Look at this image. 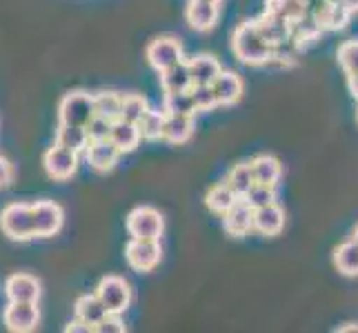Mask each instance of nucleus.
I'll return each mask as SVG.
<instances>
[{
	"label": "nucleus",
	"mask_w": 358,
	"mask_h": 333,
	"mask_svg": "<svg viewBox=\"0 0 358 333\" xmlns=\"http://www.w3.org/2000/svg\"><path fill=\"white\" fill-rule=\"evenodd\" d=\"M229 45H231V54L236 56L238 63L252 65V67L267 65L271 52H274V47L263 38L254 20L238 22V27L231 31Z\"/></svg>",
	"instance_id": "1"
},
{
	"label": "nucleus",
	"mask_w": 358,
	"mask_h": 333,
	"mask_svg": "<svg viewBox=\"0 0 358 333\" xmlns=\"http://www.w3.org/2000/svg\"><path fill=\"white\" fill-rule=\"evenodd\" d=\"M0 229L14 242H27L36 238L34 209L27 202H11L0 212Z\"/></svg>",
	"instance_id": "2"
},
{
	"label": "nucleus",
	"mask_w": 358,
	"mask_h": 333,
	"mask_svg": "<svg viewBox=\"0 0 358 333\" xmlns=\"http://www.w3.org/2000/svg\"><path fill=\"white\" fill-rule=\"evenodd\" d=\"M96 116L94 94L87 91H69L58 103V125L85 127Z\"/></svg>",
	"instance_id": "3"
},
{
	"label": "nucleus",
	"mask_w": 358,
	"mask_h": 333,
	"mask_svg": "<svg viewBox=\"0 0 358 333\" xmlns=\"http://www.w3.org/2000/svg\"><path fill=\"white\" fill-rule=\"evenodd\" d=\"M98 300L103 302L107 313H125L131 304V287L125 278L120 276H105L94 291Z\"/></svg>",
	"instance_id": "4"
},
{
	"label": "nucleus",
	"mask_w": 358,
	"mask_h": 333,
	"mask_svg": "<svg viewBox=\"0 0 358 333\" xmlns=\"http://www.w3.org/2000/svg\"><path fill=\"white\" fill-rule=\"evenodd\" d=\"M125 227L131 238L160 240V236H163V231H165V220L154 207H136L134 212H129Z\"/></svg>",
	"instance_id": "5"
},
{
	"label": "nucleus",
	"mask_w": 358,
	"mask_h": 333,
	"mask_svg": "<svg viewBox=\"0 0 358 333\" xmlns=\"http://www.w3.org/2000/svg\"><path fill=\"white\" fill-rule=\"evenodd\" d=\"M78 156L80 154L54 142V147H49L43 156V165H45L47 176L52 180H58V182L69 180L78 171V160H80Z\"/></svg>",
	"instance_id": "6"
},
{
	"label": "nucleus",
	"mask_w": 358,
	"mask_h": 333,
	"mask_svg": "<svg viewBox=\"0 0 358 333\" xmlns=\"http://www.w3.org/2000/svg\"><path fill=\"white\" fill-rule=\"evenodd\" d=\"M125 258L131 269L147 274L158 267L163 249H160V240H147V238H131L125 246Z\"/></svg>",
	"instance_id": "7"
},
{
	"label": "nucleus",
	"mask_w": 358,
	"mask_h": 333,
	"mask_svg": "<svg viewBox=\"0 0 358 333\" xmlns=\"http://www.w3.org/2000/svg\"><path fill=\"white\" fill-rule=\"evenodd\" d=\"M34 209V231L36 238H52L63 229L65 212L63 207L54 200H36L31 205Z\"/></svg>",
	"instance_id": "8"
},
{
	"label": "nucleus",
	"mask_w": 358,
	"mask_h": 333,
	"mask_svg": "<svg viewBox=\"0 0 358 333\" xmlns=\"http://www.w3.org/2000/svg\"><path fill=\"white\" fill-rule=\"evenodd\" d=\"M145 58L154 71H163L185 58L182 45L178 38H174V36H160V38H154L150 45H147Z\"/></svg>",
	"instance_id": "9"
},
{
	"label": "nucleus",
	"mask_w": 358,
	"mask_h": 333,
	"mask_svg": "<svg viewBox=\"0 0 358 333\" xmlns=\"http://www.w3.org/2000/svg\"><path fill=\"white\" fill-rule=\"evenodd\" d=\"M3 323L11 333H29L38 327V302H9L3 313Z\"/></svg>",
	"instance_id": "10"
},
{
	"label": "nucleus",
	"mask_w": 358,
	"mask_h": 333,
	"mask_svg": "<svg viewBox=\"0 0 358 333\" xmlns=\"http://www.w3.org/2000/svg\"><path fill=\"white\" fill-rule=\"evenodd\" d=\"M41 293V280L29 274H14L5 282V295L9 302H38Z\"/></svg>",
	"instance_id": "11"
},
{
	"label": "nucleus",
	"mask_w": 358,
	"mask_h": 333,
	"mask_svg": "<svg viewBox=\"0 0 358 333\" xmlns=\"http://www.w3.org/2000/svg\"><path fill=\"white\" fill-rule=\"evenodd\" d=\"M212 89H214L218 107H231L243 98L245 84H243V78L238 76L236 71H225L223 69L216 76V80L212 82Z\"/></svg>",
	"instance_id": "12"
},
{
	"label": "nucleus",
	"mask_w": 358,
	"mask_h": 333,
	"mask_svg": "<svg viewBox=\"0 0 358 333\" xmlns=\"http://www.w3.org/2000/svg\"><path fill=\"white\" fill-rule=\"evenodd\" d=\"M85 158H87V163L94 171L98 174H107V171H112L116 165H118V158L122 156L112 140H94L87 145V149L83 151Z\"/></svg>",
	"instance_id": "13"
},
{
	"label": "nucleus",
	"mask_w": 358,
	"mask_h": 333,
	"mask_svg": "<svg viewBox=\"0 0 358 333\" xmlns=\"http://www.w3.org/2000/svg\"><path fill=\"white\" fill-rule=\"evenodd\" d=\"M223 227L229 236L243 238L250 231H254V209L247 205L243 198H238L231 205L227 214H223Z\"/></svg>",
	"instance_id": "14"
},
{
	"label": "nucleus",
	"mask_w": 358,
	"mask_h": 333,
	"mask_svg": "<svg viewBox=\"0 0 358 333\" xmlns=\"http://www.w3.org/2000/svg\"><path fill=\"white\" fill-rule=\"evenodd\" d=\"M254 22H256L258 31H261V36L271 47H276V45H280V43H285V40L292 38V22L285 20L282 16H278V14L263 11V14L258 16Z\"/></svg>",
	"instance_id": "15"
},
{
	"label": "nucleus",
	"mask_w": 358,
	"mask_h": 333,
	"mask_svg": "<svg viewBox=\"0 0 358 333\" xmlns=\"http://www.w3.org/2000/svg\"><path fill=\"white\" fill-rule=\"evenodd\" d=\"M285 227V212L278 202L254 209V231L263 236H278Z\"/></svg>",
	"instance_id": "16"
},
{
	"label": "nucleus",
	"mask_w": 358,
	"mask_h": 333,
	"mask_svg": "<svg viewBox=\"0 0 358 333\" xmlns=\"http://www.w3.org/2000/svg\"><path fill=\"white\" fill-rule=\"evenodd\" d=\"M185 18L194 31H209L214 29L218 20V5L207 3V0H189L187 9H185Z\"/></svg>",
	"instance_id": "17"
},
{
	"label": "nucleus",
	"mask_w": 358,
	"mask_h": 333,
	"mask_svg": "<svg viewBox=\"0 0 358 333\" xmlns=\"http://www.w3.org/2000/svg\"><path fill=\"white\" fill-rule=\"evenodd\" d=\"M158 80H160V89L165 94H174V91H189L192 87V76H189V67L187 60H178L176 65H171L163 71H158Z\"/></svg>",
	"instance_id": "18"
},
{
	"label": "nucleus",
	"mask_w": 358,
	"mask_h": 333,
	"mask_svg": "<svg viewBox=\"0 0 358 333\" xmlns=\"http://www.w3.org/2000/svg\"><path fill=\"white\" fill-rule=\"evenodd\" d=\"M109 140L114 142V147L120 154H131L136 151V147L141 145V131L136 127V122H127V120H114L112 122V131H109Z\"/></svg>",
	"instance_id": "19"
},
{
	"label": "nucleus",
	"mask_w": 358,
	"mask_h": 333,
	"mask_svg": "<svg viewBox=\"0 0 358 333\" xmlns=\"http://www.w3.org/2000/svg\"><path fill=\"white\" fill-rule=\"evenodd\" d=\"M187 67H189L192 84H212L218 73L223 71L220 60L216 56H209V54H201V56L189 58Z\"/></svg>",
	"instance_id": "20"
},
{
	"label": "nucleus",
	"mask_w": 358,
	"mask_h": 333,
	"mask_svg": "<svg viewBox=\"0 0 358 333\" xmlns=\"http://www.w3.org/2000/svg\"><path fill=\"white\" fill-rule=\"evenodd\" d=\"M194 135V116H171L165 114V125L160 140L169 145H185Z\"/></svg>",
	"instance_id": "21"
},
{
	"label": "nucleus",
	"mask_w": 358,
	"mask_h": 333,
	"mask_svg": "<svg viewBox=\"0 0 358 333\" xmlns=\"http://www.w3.org/2000/svg\"><path fill=\"white\" fill-rule=\"evenodd\" d=\"M252 163V171H254V180L258 184H269V187H276L282 178V165L276 156H269V154H261L256 156Z\"/></svg>",
	"instance_id": "22"
},
{
	"label": "nucleus",
	"mask_w": 358,
	"mask_h": 333,
	"mask_svg": "<svg viewBox=\"0 0 358 333\" xmlns=\"http://www.w3.org/2000/svg\"><path fill=\"white\" fill-rule=\"evenodd\" d=\"M352 11L348 7H343L338 0H327L325 9L318 14V22L323 29H329V31H338V29H345L348 27V22L352 20Z\"/></svg>",
	"instance_id": "23"
},
{
	"label": "nucleus",
	"mask_w": 358,
	"mask_h": 333,
	"mask_svg": "<svg viewBox=\"0 0 358 333\" xmlns=\"http://www.w3.org/2000/svg\"><path fill=\"white\" fill-rule=\"evenodd\" d=\"M73 311H76V318H80L83 323L90 325L92 329L107 316V309L103 306V302L98 300L96 293L80 295V298L76 300V306H73Z\"/></svg>",
	"instance_id": "24"
},
{
	"label": "nucleus",
	"mask_w": 358,
	"mask_h": 333,
	"mask_svg": "<svg viewBox=\"0 0 358 333\" xmlns=\"http://www.w3.org/2000/svg\"><path fill=\"white\" fill-rule=\"evenodd\" d=\"M238 200V195L231 191V187L227 182H218V184H214L212 189L207 191V195H205V205H207V209L212 214H218V216H223V214H227L229 209H231V205Z\"/></svg>",
	"instance_id": "25"
},
{
	"label": "nucleus",
	"mask_w": 358,
	"mask_h": 333,
	"mask_svg": "<svg viewBox=\"0 0 358 333\" xmlns=\"http://www.w3.org/2000/svg\"><path fill=\"white\" fill-rule=\"evenodd\" d=\"M334 267L343 276H350V278L358 276V242L354 238L338 244L334 249Z\"/></svg>",
	"instance_id": "26"
},
{
	"label": "nucleus",
	"mask_w": 358,
	"mask_h": 333,
	"mask_svg": "<svg viewBox=\"0 0 358 333\" xmlns=\"http://www.w3.org/2000/svg\"><path fill=\"white\" fill-rule=\"evenodd\" d=\"M56 145L60 147H67V149L83 154L87 149L90 138H87V131L85 127H71V125H58L56 131Z\"/></svg>",
	"instance_id": "27"
},
{
	"label": "nucleus",
	"mask_w": 358,
	"mask_h": 333,
	"mask_svg": "<svg viewBox=\"0 0 358 333\" xmlns=\"http://www.w3.org/2000/svg\"><path fill=\"white\" fill-rule=\"evenodd\" d=\"M163 125H165V111L160 109H147L143 118L136 122V127L141 131L143 140H160V133H163Z\"/></svg>",
	"instance_id": "28"
},
{
	"label": "nucleus",
	"mask_w": 358,
	"mask_h": 333,
	"mask_svg": "<svg viewBox=\"0 0 358 333\" xmlns=\"http://www.w3.org/2000/svg\"><path fill=\"white\" fill-rule=\"evenodd\" d=\"M320 34H323L320 22L312 16H307V14L296 22H292V40L299 47H305L307 43H314Z\"/></svg>",
	"instance_id": "29"
},
{
	"label": "nucleus",
	"mask_w": 358,
	"mask_h": 333,
	"mask_svg": "<svg viewBox=\"0 0 358 333\" xmlns=\"http://www.w3.org/2000/svg\"><path fill=\"white\" fill-rule=\"evenodd\" d=\"M163 111L165 114H171V116H196V105L192 101V94L189 91L165 94Z\"/></svg>",
	"instance_id": "30"
},
{
	"label": "nucleus",
	"mask_w": 358,
	"mask_h": 333,
	"mask_svg": "<svg viewBox=\"0 0 358 333\" xmlns=\"http://www.w3.org/2000/svg\"><path fill=\"white\" fill-rule=\"evenodd\" d=\"M229 187H231V191L238 195V198H243V195L250 191V187L256 182L254 180V171H252V163L247 160V163H238L236 167H234L231 171H229V176H227V180H225Z\"/></svg>",
	"instance_id": "31"
},
{
	"label": "nucleus",
	"mask_w": 358,
	"mask_h": 333,
	"mask_svg": "<svg viewBox=\"0 0 358 333\" xmlns=\"http://www.w3.org/2000/svg\"><path fill=\"white\" fill-rule=\"evenodd\" d=\"M120 103L122 96L116 91H101L94 94V111L96 116H103L107 120H118L120 118Z\"/></svg>",
	"instance_id": "32"
},
{
	"label": "nucleus",
	"mask_w": 358,
	"mask_h": 333,
	"mask_svg": "<svg viewBox=\"0 0 358 333\" xmlns=\"http://www.w3.org/2000/svg\"><path fill=\"white\" fill-rule=\"evenodd\" d=\"M265 11L278 14L289 22L305 16V0H265Z\"/></svg>",
	"instance_id": "33"
},
{
	"label": "nucleus",
	"mask_w": 358,
	"mask_h": 333,
	"mask_svg": "<svg viewBox=\"0 0 358 333\" xmlns=\"http://www.w3.org/2000/svg\"><path fill=\"white\" fill-rule=\"evenodd\" d=\"M147 109H150V105H147L145 96L125 94L122 96V103H120V118L127 120V122H138Z\"/></svg>",
	"instance_id": "34"
},
{
	"label": "nucleus",
	"mask_w": 358,
	"mask_h": 333,
	"mask_svg": "<svg viewBox=\"0 0 358 333\" xmlns=\"http://www.w3.org/2000/svg\"><path fill=\"white\" fill-rule=\"evenodd\" d=\"M243 200L250 205L252 209L271 205V202H276V187H269V184H258V182H254L252 187H250V191L243 195Z\"/></svg>",
	"instance_id": "35"
},
{
	"label": "nucleus",
	"mask_w": 358,
	"mask_h": 333,
	"mask_svg": "<svg viewBox=\"0 0 358 333\" xmlns=\"http://www.w3.org/2000/svg\"><path fill=\"white\" fill-rule=\"evenodd\" d=\"M336 58H338V65L343 67V71L348 73H356L358 71V40H345L338 52H336Z\"/></svg>",
	"instance_id": "36"
},
{
	"label": "nucleus",
	"mask_w": 358,
	"mask_h": 333,
	"mask_svg": "<svg viewBox=\"0 0 358 333\" xmlns=\"http://www.w3.org/2000/svg\"><path fill=\"white\" fill-rule=\"evenodd\" d=\"M189 94H192V101L196 105V111H209V109L218 107L212 84H192Z\"/></svg>",
	"instance_id": "37"
},
{
	"label": "nucleus",
	"mask_w": 358,
	"mask_h": 333,
	"mask_svg": "<svg viewBox=\"0 0 358 333\" xmlns=\"http://www.w3.org/2000/svg\"><path fill=\"white\" fill-rule=\"evenodd\" d=\"M85 131H87L90 142L94 140H109V131H112V120H107L103 116H94L87 125H85Z\"/></svg>",
	"instance_id": "38"
},
{
	"label": "nucleus",
	"mask_w": 358,
	"mask_h": 333,
	"mask_svg": "<svg viewBox=\"0 0 358 333\" xmlns=\"http://www.w3.org/2000/svg\"><path fill=\"white\" fill-rule=\"evenodd\" d=\"M94 331L96 333H122V331H127V327L120 320V313H107L101 323L94 327Z\"/></svg>",
	"instance_id": "39"
},
{
	"label": "nucleus",
	"mask_w": 358,
	"mask_h": 333,
	"mask_svg": "<svg viewBox=\"0 0 358 333\" xmlns=\"http://www.w3.org/2000/svg\"><path fill=\"white\" fill-rule=\"evenodd\" d=\"M11 182H14V165L0 156V189H7Z\"/></svg>",
	"instance_id": "40"
},
{
	"label": "nucleus",
	"mask_w": 358,
	"mask_h": 333,
	"mask_svg": "<svg viewBox=\"0 0 358 333\" xmlns=\"http://www.w3.org/2000/svg\"><path fill=\"white\" fill-rule=\"evenodd\" d=\"M65 331H67V333H92L94 329H92L90 325H85L80 318H73L71 323L65 327Z\"/></svg>",
	"instance_id": "41"
},
{
	"label": "nucleus",
	"mask_w": 358,
	"mask_h": 333,
	"mask_svg": "<svg viewBox=\"0 0 358 333\" xmlns=\"http://www.w3.org/2000/svg\"><path fill=\"white\" fill-rule=\"evenodd\" d=\"M348 84H350L352 96L358 101V71H356V73H350V76H348Z\"/></svg>",
	"instance_id": "42"
},
{
	"label": "nucleus",
	"mask_w": 358,
	"mask_h": 333,
	"mask_svg": "<svg viewBox=\"0 0 358 333\" xmlns=\"http://www.w3.org/2000/svg\"><path fill=\"white\" fill-rule=\"evenodd\" d=\"M338 3L343 5V7H348L352 14H356L358 11V0H338Z\"/></svg>",
	"instance_id": "43"
},
{
	"label": "nucleus",
	"mask_w": 358,
	"mask_h": 333,
	"mask_svg": "<svg viewBox=\"0 0 358 333\" xmlns=\"http://www.w3.org/2000/svg\"><path fill=\"white\" fill-rule=\"evenodd\" d=\"M207 3H214V5H220L223 0H207Z\"/></svg>",
	"instance_id": "44"
},
{
	"label": "nucleus",
	"mask_w": 358,
	"mask_h": 333,
	"mask_svg": "<svg viewBox=\"0 0 358 333\" xmlns=\"http://www.w3.org/2000/svg\"><path fill=\"white\" fill-rule=\"evenodd\" d=\"M354 240L358 242V227H356V231H354Z\"/></svg>",
	"instance_id": "45"
},
{
	"label": "nucleus",
	"mask_w": 358,
	"mask_h": 333,
	"mask_svg": "<svg viewBox=\"0 0 358 333\" xmlns=\"http://www.w3.org/2000/svg\"><path fill=\"white\" fill-rule=\"evenodd\" d=\"M356 120H358V107H356Z\"/></svg>",
	"instance_id": "46"
}]
</instances>
